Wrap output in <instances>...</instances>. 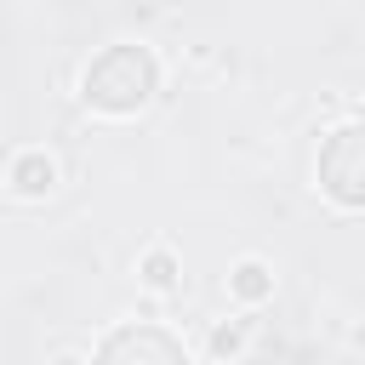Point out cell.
<instances>
[{
  "mask_svg": "<svg viewBox=\"0 0 365 365\" xmlns=\"http://www.w3.org/2000/svg\"><path fill=\"white\" fill-rule=\"evenodd\" d=\"M103 354H160V359H177V342H165V336H114V342H103Z\"/></svg>",
  "mask_w": 365,
  "mask_h": 365,
  "instance_id": "6da1fadb",
  "label": "cell"
}]
</instances>
